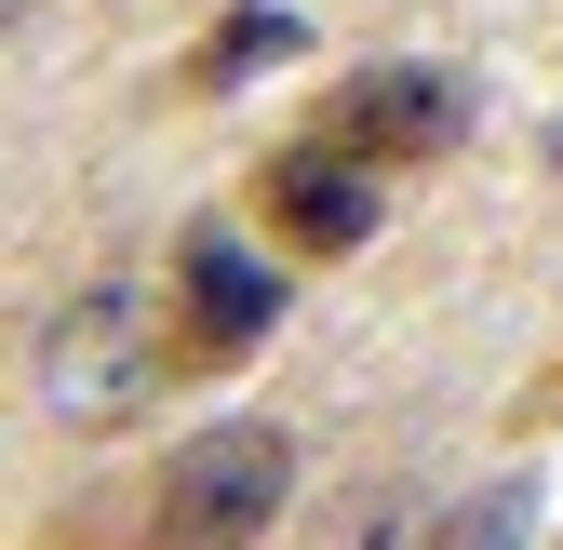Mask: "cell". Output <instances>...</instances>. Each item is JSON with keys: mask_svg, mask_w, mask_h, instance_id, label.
Here are the masks:
<instances>
[{"mask_svg": "<svg viewBox=\"0 0 563 550\" xmlns=\"http://www.w3.org/2000/svg\"><path fill=\"white\" fill-rule=\"evenodd\" d=\"M255 216L296 242V255H363V242H376V216H389V188H376V162H363V148H335V134H296V148L255 175Z\"/></svg>", "mask_w": 563, "mask_h": 550, "instance_id": "3", "label": "cell"}, {"mask_svg": "<svg viewBox=\"0 0 563 550\" xmlns=\"http://www.w3.org/2000/svg\"><path fill=\"white\" fill-rule=\"evenodd\" d=\"M376 550H402V537H376Z\"/></svg>", "mask_w": 563, "mask_h": 550, "instance_id": "9", "label": "cell"}, {"mask_svg": "<svg viewBox=\"0 0 563 550\" xmlns=\"http://www.w3.org/2000/svg\"><path fill=\"white\" fill-rule=\"evenodd\" d=\"M282 497H296V443H282L268 417H229V430L175 443V470H162L134 550H255L282 524Z\"/></svg>", "mask_w": 563, "mask_h": 550, "instance_id": "1", "label": "cell"}, {"mask_svg": "<svg viewBox=\"0 0 563 550\" xmlns=\"http://www.w3.org/2000/svg\"><path fill=\"white\" fill-rule=\"evenodd\" d=\"M456 121H470V95L443 81V67H349V81L322 95V134H335V148H363L376 175L443 162V148H456Z\"/></svg>", "mask_w": 563, "mask_h": 550, "instance_id": "4", "label": "cell"}, {"mask_svg": "<svg viewBox=\"0 0 563 550\" xmlns=\"http://www.w3.org/2000/svg\"><path fill=\"white\" fill-rule=\"evenodd\" d=\"M282 322V268L242 255V229H188L175 242V350L188 363H242Z\"/></svg>", "mask_w": 563, "mask_h": 550, "instance_id": "5", "label": "cell"}, {"mask_svg": "<svg viewBox=\"0 0 563 550\" xmlns=\"http://www.w3.org/2000/svg\"><path fill=\"white\" fill-rule=\"evenodd\" d=\"M523 510H537L523 484H483V497H470V510H456L430 550H523Z\"/></svg>", "mask_w": 563, "mask_h": 550, "instance_id": "7", "label": "cell"}, {"mask_svg": "<svg viewBox=\"0 0 563 550\" xmlns=\"http://www.w3.org/2000/svg\"><path fill=\"white\" fill-rule=\"evenodd\" d=\"M148 376H162V322H148V296H134V283H95V296L54 309V336H41V389H54L67 430L134 417V403H148Z\"/></svg>", "mask_w": 563, "mask_h": 550, "instance_id": "2", "label": "cell"}, {"mask_svg": "<svg viewBox=\"0 0 563 550\" xmlns=\"http://www.w3.org/2000/svg\"><path fill=\"white\" fill-rule=\"evenodd\" d=\"M296 54V14H282V0H255V14H229L216 41L188 54V95H229V81H255V67H282Z\"/></svg>", "mask_w": 563, "mask_h": 550, "instance_id": "6", "label": "cell"}, {"mask_svg": "<svg viewBox=\"0 0 563 550\" xmlns=\"http://www.w3.org/2000/svg\"><path fill=\"white\" fill-rule=\"evenodd\" d=\"M510 430H563V376H550V389H523V403H510Z\"/></svg>", "mask_w": 563, "mask_h": 550, "instance_id": "8", "label": "cell"}]
</instances>
